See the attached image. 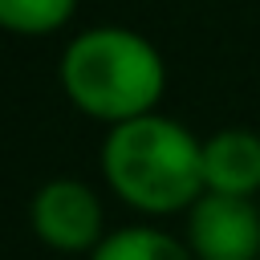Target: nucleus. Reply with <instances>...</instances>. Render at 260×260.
<instances>
[{
	"mask_svg": "<svg viewBox=\"0 0 260 260\" xmlns=\"http://www.w3.org/2000/svg\"><path fill=\"white\" fill-rule=\"evenodd\" d=\"M81 0H0V32L12 37H53L61 32Z\"/></svg>",
	"mask_w": 260,
	"mask_h": 260,
	"instance_id": "0eeeda50",
	"label": "nucleus"
},
{
	"mask_svg": "<svg viewBox=\"0 0 260 260\" xmlns=\"http://www.w3.org/2000/svg\"><path fill=\"white\" fill-rule=\"evenodd\" d=\"M98 167L106 191L150 219L187 215L203 195V138L162 110L106 126Z\"/></svg>",
	"mask_w": 260,
	"mask_h": 260,
	"instance_id": "f257e3e1",
	"label": "nucleus"
},
{
	"mask_svg": "<svg viewBox=\"0 0 260 260\" xmlns=\"http://www.w3.org/2000/svg\"><path fill=\"white\" fill-rule=\"evenodd\" d=\"M183 240L195 260H260V207L244 195L203 191L183 215Z\"/></svg>",
	"mask_w": 260,
	"mask_h": 260,
	"instance_id": "20e7f679",
	"label": "nucleus"
},
{
	"mask_svg": "<svg viewBox=\"0 0 260 260\" xmlns=\"http://www.w3.org/2000/svg\"><path fill=\"white\" fill-rule=\"evenodd\" d=\"M57 81L77 114L118 126L158 110L167 93V61L150 37L126 24H93L65 41Z\"/></svg>",
	"mask_w": 260,
	"mask_h": 260,
	"instance_id": "f03ea898",
	"label": "nucleus"
},
{
	"mask_svg": "<svg viewBox=\"0 0 260 260\" xmlns=\"http://www.w3.org/2000/svg\"><path fill=\"white\" fill-rule=\"evenodd\" d=\"M203 191L260 195V134L248 126H223L203 138Z\"/></svg>",
	"mask_w": 260,
	"mask_h": 260,
	"instance_id": "39448f33",
	"label": "nucleus"
},
{
	"mask_svg": "<svg viewBox=\"0 0 260 260\" xmlns=\"http://www.w3.org/2000/svg\"><path fill=\"white\" fill-rule=\"evenodd\" d=\"M28 228L49 252H61V256H89L98 240L110 232L98 191L85 179H69V175L49 179L32 191Z\"/></svg>",
	"mask_w": 260,
	"mask_h": 260,
	"instance_id": "7ed1b4c3",
	"label": "nucleus"
},
{
	"mask_svg": "<svg viewBox=\"0 0 260 260\" xmlns=\"http://www.w3.org/2000/svg\"><path fill=\"white\" fill-rule=\"evenodd\" d=\"M85 260H195V256L187 240L167 228L126 223V228H110Z\"/></svg>",
	"mask_w": 260,
	"mask_h": 260,
	"instance_id": "423d86ee",
	"label": "nucleus"
}]
</instances>
